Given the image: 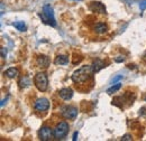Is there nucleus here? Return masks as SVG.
<instances>
[{
  "label": "nucleus",
  "mask_w": 146,
  "mask_h": 141,
  "mask_svg": "<svg viewBox=\"0 0 146 141\" xmlns=\"http://www.w3.org/2000/svg\"><path fill=\"white\" fill-rule=\"evenodd\" d=\"M139 8H141V10H144V9H145L146 8V0H144V1L139 5Z\"/></svg>",
  "instance_id": "4be33fe9"
},
{
  "label": "nucleus",
  "mask_w": 146,
  "mask_h": 141,
  "mask_svg": "<svg viewBox=\"0 0 146 141\" xmlns=\"http://www.w3.org/2000/svg\"><path fill=\"white\" fill-rule=\"evenodd\" d=\"M120 80H123V75H117V76H115V77L111 80V83L116 84V82H117V81H120Z\"/></svg>",
  "instance_id": "a211bd4d"
},
{
  "label": "nucleus",
  "mask_w": 146,
  "mask_h": 141,
  "mask_svg": "<svg viewBox=\"0 0 146 141\" xmlns=\"http://www.w3.org/2000/svg\"><path fill=\"white\" fill-rule=\"evenodd\" d=\"M115 61H116L117 63H120V62H124V61H125V57H124V56H118V57L115 58Z\"/></svg>",
  "instance_id": "412c9836"
},
{
  "label": "nucleus",
  "mask_w": 146,
  "mask_h": 141,
  "mask_svg": "<svg viewBox=\"0 0 146 141\" xmlns=\"http://www.w3.org/2000/svg\"><path fill=\"white\" fill-rule=\"evenodd\" d=\"M78 139V132H74V134H73V141H75Z\"/></svg>",
  "instance_id": "b1692460"
},
{
  "label": "nucleus",
  "mask_w": 146,
  "mask_h": 141,
  "mask_svg": "<svg viewBox=\"0 0 146 141\" xmlns=\"http://www.w3.org/2000/svg\"><path fill=\"white\" fill-rule=\"evenodd\" d=\"M93 74H94V72L92 69V65H83L73 73L71 78H72L73 83L78 88L80 85H84V84L89 83L90 81H92Z\"/></svg>",
  "instance_id": "f257e3e1"
},
{
  "label": "nucleus",
  "mask_w": 146,
  "mask_h": 141,
  "mask_svg": "<svg viewBox=\"0 0 146 141\" xmlns=\"http://www.w3.org/2000/svg\"><path fill=\"white\" fill-rule=\"evenodd\" d=\"M93 30H94L97 34H104V33H106V32L108 30V27H107V25L104 24V22H98V24H96V25L93 26Z\"/></svg>",
  "instance_id": "ddd939ff"
},
{
  "label": "nucleus",
  "mask_w": 146,
  "mask_h": 141,
  "mask_svg": "<svg viewBox=\"0 0 146 141\" xmlns=\"http://www.w3.org/2000/svg\"><path fill=\"white\" fill-rule=\"evenodd\" d=\"M18 84L20 88H26L31 85V80H29V77H28L27 75H24V76L20 77Z\"/></svg>",
  "instance_id": "4468645a"
},
{
  "label": "nucleus",
  "mask_w": 146,
  "mask_h": 141,
  "mask_svg": "<svg viewBox=\"0 0 146 141\" xmlns=\"http://www.w3.org/2000/svg\"><path fill=\"white\" fill-rule=\"evenodd\" d=\"M120 88H121V83H116L115 85H112L111 88H109L108 90H107V93H108V94L116 93L118 90H120Z\"/></svg>",
  "instance_id": "f3484780"
},
{
  "label": "nucleus",
  "mask_w": 146,
  "mask_h": 141,
  "mask_svg": "<svg viewBox=\"0 0 146 141\" xmlns=\"http://www.w3.org/2000/svg\"><path fill=\"white\" fill-rule=\"evenodd\" d=\"M13 25H14V27L17 30H19V32H25L27 29V26H26V24L24 21H15Z\"/></svg>",
  "instance_id": "dca6fc26"
},
{
  "label": "nucleus",
  "mask_w": 146,
  "mask_h": 141,
  "mask_svg": "<svg viewBox=\"0 0 146 141\" xmlns=\"http://www.w3.org/2000/svg\"><path fill=\"white\" fill-rule=\"evenodd\" d=\"M121 140L123 141H130V140H133V137H131V134H125V136L121 138Z\"/></svg>",
  "instance_id": "6ab92c4d"
},
{
  "label": "nucleus",
  "mask_w": 146,
  "mask_h": 141,
  "mask_svg": "<svg viewBox=\"0 0 146 141\" xmlns=\"http://www.w3.org/2000/svg\"><path fill=\"white\" fill-rule=\"evenodd\" d=\"M18 74H19V70L16 67H10V69H8V70L5 72V75L7 77H9V78H15L16 76H18Z\"/></svg>",
  "instance_id": "2eb2a0df"
},
{
  "label": "nucleus",
  "mask_w": 146,
  "mask_h": 141,
  "mask_svg": "<svg viewBox=\"0 0 146 141\" xmlns=\"http://www.w3.org/2000/svg\"><path fill=\"white\" fill-rule=\"evenodd\" d=\"M6 56H7V49L5 47H1V57L6 58Z\"/></svg>",
  "instance_id": "aec40b11"
},
{
  "label": "nucleus",
  "mask_w": 146,
  "mask_h": 141,
  "mask_svg": "<svg viewBox=\"0 0 146 141\" xmlns=\"http://www.w3.org/2000/svg\"><path fill=\"white\" fill-rule=\"evenodd\" d=\"M58 95H60L61 99H63V100H65V101H69V100L72 99L73 91L69 88H62V90H60Z\"/></svg>",
  "instance_id": "1a4fd4ad"
},
{
  "label": "nucleus",
  "mask_w": 146,
  "mask_h": 141,
  "mask_svg": "<svg viewBox=\"0 0 146 141\" xmlns=\"http://www.w3.org/2000/svg\"><path fill=\"white\" fill-rule=\"evenodd\" d=\"M36 63L39 67H47L50 65V58L46 55H39L37 57Z\"/></svg>",
  "instance_id": "9d476101"
},
{
  "label": "nucleus",
  "mask_w": 146,
  "mask_h": 141,
  "mask_svg": "<svg viewBox=\"0 0 146 141\" xmlns=\"http://www.w3.org/2000/svg\"><path fill=\"white\" fill-rule=\"evenodd\" d=\"M54 137V130H52L51 127L48 125H44L39 129L38 131V138L42 141H50L53 139Z\"/></svg>",
  "instance_id": "39448f33"
},
{
  "label": "nucleus",
  "mask_w": 146,
  "mask_h": 141,
  "mask_svg": "<svg viewBox=\"0 0 146 141\" xmlns=\"http://www.w3.org/2000/svg\"><path fill=\"white\" fill-rule=\"evenodd\" d=\"M61 115L64 119L74 120L76 118V115H78V109L72 105H65L64 107H62V110H61Z\"/></svg>",
  "instance_id": "423d86ee"
},
{
  "label": "nucleus",
  "mask_w": 146,
  "mask_h": 141,
  "mask_svg": "<svg viewBox=\"0 0 146 141\" xmlns=\"http://www.w3.org/2000/svg\"><path fill=\"white\" fill-rule=\"evenodd\" d=\"M89 9L92 13H98V14H106V7L99 2V1H93L89 5Z\"/></svg>",
  "instance_id": "6e6552de"
},
{
  "label": "nucleus",
  "mask_w": 146,
  "mask_h": 141,
  "mask_svg": "<svg viewBox=\"0 0 146 141\" xmlns=\"http://www.w3.org/2000/svg\"><path fill=\"white\" fill-rule=\"evenodd\" d=\"M69 132V123L65 121L58 122L54 128V138L56 140H62L66 137Z\"/></svg>",
  "instance_id": "20e7f679"
},
{
  "label": "nucleus",
  "mask_w": 146,
  "mask_h": 141,
  "mask_svg": "<svg viewBox=\"0 0 146 141\" xmlns=\"http://www.w3.org/2000/svg\"><path fill=\"white\" fill-rule=\"evenodd\" d=\"M34 84L37 88L38 91L40 92H45L47 88H48V78L46 76L45 73L40 72V73H37L34 77Z\"/></svg>",
  "instance_id": "7ed1b4c3"
},
{
  "label": "nucleus",
  "mask_w": 146,
  "mask_h": 141,
  "mask_svg": "<svg viewBox=\"0 0 146 141\" xmlns=\"http://www.w3.org/2000/svg\"><path fill=\"white\" fill-rule=\"evenodd\" d=\"M34 107L37 112H46L50 109V101L46 98H39L36 100Z\"/></svg>",
  "instance_id": "0eeeda50"
},
{
  "label": "nucleus",
  "mask_w": 146,
  "mask_h": 141,
  "mask_svg": "<svg viewBox=\"0 0 146 141\" xmlns=\"http://www.w3.org/2000/svg\"><path fill=\"white\" fill-rule=\"evenodd\" d=\"M104 67H105L104 61H101L100 58H97V59L93 61V63H92V69H93V72H94V73H98L99 70H101Z\"/></svg>",
  "instance_id": "f8f14e48"
},
{
  "label": "nucleus",
  "mask_w": 146,
  "mask_h": 141,
  "mask_svg": "<svg viewBox=\"0 0 146 141\" xmlns=\"http://www.w3.org/2000/svg\"><path fill=\"white\" fill-rule=\"evenodd\" d=\"M38 16L42 18V20L45 24H47V25H50L52 27L56 26V20H55L54 17V10H53V8L50 5H45L43 7V13L39 14Z\"/></svg>",
  "instance_id": "f03ea898"
},
{
  "label": "nucleus",
  "mask_w": 146,
  "mask_h": 141,
  "mask_svg": "<svg viewBox=\"0 0 146 141\" xmlns=\"http://www.w3.org/2000/svg\"><path fill=\"white\" fill-rule=\"evenodd\" d=\"M139 114L141 115H146V107H142L139 110Z\"/></svg>",
  "instance_id": "5701e85b"
},
{
  "label": "nucleus",
  "mask_w": 146,
  "mask_h": 141,
  "mask_svg": "<svg viewBox=\"0 0 146 141\" xmlns=\"http://www.w3.org/2000/svg\"><path fill=\"white\" fill-rule=\"evenodd\" d=\"M69 63V56L66 55H57L54 59L55 65H66Z\"/></svg>",
  "instance_id": "9b49d317"
}]
</instances>
